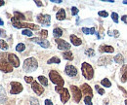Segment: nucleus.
I'll return each mask as SVG.
<instances>
[{
	"label": "nucleus",
	"instance_id": "16",
	"mask_svg": "<svg viewBox=\"0 0 127 105\" xmlns=\"http://www.w3.org/2000/svg\"><path fill=\"white\" fill-rule=\"evenodd\" d=\"M100 53H113L114 52V48L109 45H101L99 48Z\"/></svg>",
	"mask_w": 127,
	"mask_h": 105
},
{
	"label": "nucleus",
	"instance_id": "36",
	"mask_svg": "<svg viewBox=\"0 0 127 105\" xmlns=\"http://www.w3.org/2000/svg\"><path fill=\"white\" fill-rule=\"evenodd\" d=\"M91 98H92V97H90V96H85V97H84V102H85V104L86 105H93Z\"/></svg>",
	"mask_w": 127,
	"mask_h": 105
},
{
	"label": "nucleus",
	"instance_id": "42",
	"mask_svg": "<svg viewBox=\"0 0 127 105\" xmlns=\"http://www.w3.org/2000/svg\"><path fill=\"white\" fill-rule=\"evenodd\" d=\"M118 88H119V90H121L122 91H123V93H124V96H125V97H127V91H126V90H124L122 87H120V86H118Z\"/></svg>",
	"mask_w": 127,
	"mask_h": 105
},
{
	"label": "nucleus",
	"instance_id": "48",
	"mask_svg": "<svg viewBox=\"0 0 127 105\" xmlns=\"http://www.w3.org/2000/svg\"><path fill=\"white\" fill-rule=\"evenodd\" d=\"M52 2H54V3H62L63 1L62 0H51Z\"/></svg>",
	"mask_w": 127,
	"mask_h": 105
},
{
	"label": "nucleus",
	"instance_id": "13",
	"mask_svg": "<svg viewBox=\"0 0 127 105\" xmlns=\"http://www.w3.org/2000/svg\"><path fill=\"white\" fill-rule=\"evenodd\" d=\"M32 90H33L37 95H41V94L44 92V88H43V86L40 85V84H39L38 82H36V81H34L32 84Z\"/></svg>",
	"mask_w": 127,
	"mask_h": 105
},
{
	"label": "nucleus",
	"instance_id": "25",
	"mask_svg": "<svg viewBox=\"0 0 127 105\" xmlns=\"http://www.w3.org/2000/svg\"><path fill=\"white\" fill-rule=\"evenodd\" d=\"M114 61L118 64H122V63H124V58L121 54H118L117 56L114 57Z\"/></svg>",
	"mask_w": 127,
	"mask_h": 105
},
{
	"label": "nucleus",
	"instance_id": "28",
	"mask_svg": "<svg viewBox=\"0 0 127 105\" xmlns=\"http://www.w3.org/2000/svg\"><path fill=\"white\" fill-rule=\"evenodd\" d=\"M0 49H1V50H4V51H6V50L9 49L8 44H7V43L5 42V40H3V39L0 40Z\"/></svg>",
	"mask_w": 127,
	"mask_h": 105
},
{
	"label": "nucleus",
	"instance_id": "19",
	"mask_svg": "<svg viewBox=\"0 0 127 105\" xmlns=\"http://www.w3.org/2000/svg\"><path fill=\"white\" fill-rule=\"evenodd\" d=\"M121 82L125 83L127 81V65H123L121 68Z\"/></svg>",
	"mask_w": 127,
	"mask_h": 105
},
{
	"label": "nucleus",
	"instance_id": "27",
	"mask_svg": "<svg viewBox=\"0 0 127 105\" xmlns=\"http://www.w3.org/2000/svg\"><path fill=\"white\" fill-rule=\"evenodd\" d=\"M101 85L104 86V87H107V88H111V81H110L109 79H107V78H105V79H103V80L101 81Z\"/></svg>",
	"mask_w": 127,
	"mask_h": 105
},
{
	"label": "nucleus",
	"instance_id": "41",
	"mask_svg": "<svg viewBox=\"0 0 127 105\" xmlns=\"http://www.w3.org/2000/svg\"><path fill=\"white\" fill-rule=\"evenodd\" d=\"M121 21L124 22V23H126L127 24V15H123L121 17Z\"/></svg>",
	"mask_w": 127,
	"mask_h": 105
},
{
	"label": "nucleus",
	"instance_id": "24",
	"mask_svg": "<svg viewBox=\"0 0 127 105\" xmlns=\"http://www.w3.org/2000/svg\"><path fill=\"white\" fill-rule=\"evenodd\" d=\"M38 81L40 82V84L43 87H47L48 86V79L45 76H38Z\"/></svg>",
	"mask_w": 127,
	"mask_h": 105
},
{
	"label": "nucleus",
	"instance_id": "43",
	"mask_svg": "<svg viewBox=\"0 0 127 105\" xmlns=\"http://www.w3.org/2000/svg\"><path fill=\"white\" fill-rule=\"evenodd\" d=\"M45 105H53L52 100H50V99H46V100H45Z\"/></svg>",
	"mask_w": 127,
	"mask_h": 105
},
{
	"label": "nucleus",
	"instance_id": "34",
	"mask_svg": "<svg viewBox=\"0 0 127 105\" xmlns=\"http://www.w3.org/2000/svg\"><path fill=\"white\" fill-rule=\"evenodd\" d=\"M111 19H112V21H113L115 23H117V22H118V15H117V13L112 12V13H111Z\"/></svg>",
	"mask_w": 127,
	"mask_h": 105
},
{
	"label": "nucleus",
	"instance_id": "1",
	"mask_svg": "<svg viewBox=\"0 0 127 105\" xmlns=\"http://www.w3.org/2000/svg\"><path fill=\"white\" fill-rule=\"evenodd\" d=\"M38 67V62L34 58H29L24 62V71L26 72H34Z\"/></svg>",
	"mask_w": 127,
	"mask_h": 105
},
{
	"label": "nucleus",
	"instance_id": "50",
	"mask_svg": "<svg viewBox=\"0 0 127 105\" xmlns=\"http://www.w3.org/2000/svg\"><path fill=\"white\" fill-rule=\"evenodd\" d=\"M3 24H4V21H3L0 19V25H3Z\"/></svg>",
	"mask_w": 127,
	"mask_h": 105
},
{
	"label": "nucleus",
	"instance_id": "17",
	"mask_svg": "<svg viewBox=\"0 0 127 105\" xmlns=\"http://www.w3.org/2000/svg\"><path fill=\"white\" fill-rule=\"evenodd\" d=\"M69 38H70L71 43L74 46H80L82 44V40H81L80 38H78L76 35H74V34H71V35L69 36Z\"/></svg>",
	"mask_w": 127,
	"mask_h": 105
},
{
	"label": "nucleus",
	"instance_id": "33",
	"mask_svg": "<svg viewBox=\"0 0 127 105\" xmlns=\"http://www.w3.org/2000/svg\"><path fill=\"white\" fill-rule=\"evenodd\" d=\"M22 34H23V35H27V36H29V37H32V35H33L32 30H30V29H24L23 32H22Z\"/></svg>",
	"mask_w": 127,
	"mask_h": 105
},
{
	"label": "nucleus",
	"instance_id": "2",
	"mask_svg": "<svg viewBox=\"0 0 127 105\" xmlns=\"http://www.w3.org/2000/svg\"><path fill=\"white\" fill-rule=\"evenodd\" d=\"M11 21H12V24L14 27L16 28H27V29H32V30H38L39 29V26L36 25V24H33V23H28V22H21V21H16L14 18H11Z\"/></svg>",
	"mask_w": 127,
	"mask_h": 105
},
{
	"label": "nucleus",
	"instance_id": "31",
	"mask_svg": "<svg viewBox=\"0 0 127 105\" xmlns=\"http://www.w3.org/2000/svg\"><path fill=\"white\" fill-rule=\"evenodd\" d=\"M85 55L88 57H93V56H95V51L93 49H87L85 51Z\"/></svg>",
	"mask_w": 127,
	"mask_h": 105
},
{
	"label": "nucleus",
	"instance_id": "11",
	"mask_svg": "<svg viewBox=\"0 0 127 105\" xmlns=\"http://www.w3.org/2000/svg\"><path fill=\"white\" fill-rule=\"evenodd\" d=\"M0 71H3L5 73H10L13 71V66L10 63L6 62L5 60H1L0 61Z\"/></svg>",
	"mask_w": 127,
	"mask_h": 105
},
{
	"label": "nucleus",
	"instance_id": "22",
	"mask_svg": "<svg viewBox=\"0 0 127 105\" xmlns=\"http://www.w3.org/2000/svg\"><path fill=\"white\" fill-rule=\"evenodd\" d=\"M53 35H54V37L56 39L57 38H60L63 35V30L61 29V28H59V27H56V28H54V30H53Z\"/></svg>",
	"mask_w": 127,
	"mask_h": 105
},
{
	"label": "nucleus",
	"instance_id": "20",
	"mask_svg": "<svg viewBox=\"0 0 127 105\" xmlns=\"http://www.w3.org/2000/svg\"><path fill=\"white\" fill-rule=\"evenodd\" d=\"M16 21H25L26 20V17H25V15L24 14H22V13H20V12H17V11H15L14 12V17H13Z\"/></svg>",
	"mask_w": 127,
	"mask_h": 105
},
{
	"label": "nucleus",
	"instance_id": "49",
	"mask_svg": "<svg viewBox=\"0 0 127 105\" xmlns=\"http://www.w3.org/2000/svg\"><path fill=\"white\" fill-rule=\"evenodd\" d=\"M4 4H5V2H4L3 0H0V7H1V6H3Z\"/></svg>",
	"mask_w": 127,
	"mask_h": 105
},
{
	"label": "nucleus",
	"instance_id": "35",
	"mask_svg": "<svg viewBox=\"0 0 127 105\" xmlns=\"http://www.w3.org/2000/svg\"><path fill=\"white\" fill-rule=\"evenodd\" d=\"M95 89L97 90L98 93H99L100 95H103V94H105V90H104V89H102V88H100V87H99V85H96Z\"/></svg>",
	"mask_w": 127,
	"mask_h": 105
},
{
	"label": "nucleus",
	"instance_id": "14",
	"mask_svg": "<svg viewBox=\"0 0 127 105\" xmlns=\"http://www.w3.org/2000/svg\"><path fill=\"white\" fill-rule=\"evenodd\" d=\"M64 72H65L66 75L69 76V77H75V76L77 75V69L73 65H70V64L65 66Z\"/></svg>",
	"mask_w": 127,
	"mask_h": 105
},
{
	"label": "nucleus",
	"instance_id": "8",
	"mask_svg": "<svg viewBox=\"0 0 127 105\" xmlns=\"http://www.w3.org/2000/svg\"><path fill=\"white\" fill-rule=\"evenodd\" d=\"M24 90V87L21 83L19 82H11V90L10 93L11 94H19L20 92H22Z\"/></svg>",
	"mask_w": 127,
	"mask_h": 105
},
{
	"label": "nucleus",
	"instance_id": "45",
	"mask_svg": "<svg viewBox=\"0 0 127 105\" xmlns=\"http://www.w3.org/2000/svg\"><path fill=\"white\" fill-rule=\"evenodd\" d=\"M34 2H35V4H36L38 7H42V6H43V3L40 2V1H34Z\"/></svg>",
	"mask_w": 127,
	"mask_h": 105
},
{
	"label": "nucleus",
	"instance_id": "21",
	"mask_svg": "<svg viewBox=\"0 0 127 105\" xmlns=\"http://www.w3.org/2000/svg\"><path fill=\"white\" fill-rule=\"evenodd\" d=\"M7 99V96H6V92L5 90L3 89L2 86H0V103H3L5 102V100Z\"/></svg>",
	"mask_w": 127,
	"mask_h": 105
},
{
	"label": "nucleus",
	"instance_id": "32",
	"mask_svg": "<svg viewBox=\"0 0 127 105\" xmlns=\"http://www.w3.org/2000/svg\"><path fill=\"white\" fill-rule=\"evenodd\" d=\"M39 35H40V37H41L42 39H46L48 36V31L45 29L41 30V31L39 32Z\"/></svg>",
	"mask_w": 127,
	"mask_h": 105
},
{
	"label": "nucleus",
	"instance_id": "26",
	"mask_svg": "<svg viewBox=\"0 0 127 105\" xmlns=\"http://www.w3.org/2000/svg\"><path fill=\"white\" fill-rule=\"evenodd\" d=\"M61 62V60L58 58V57H53L51 58L50 60H48L47 63L48 64H52V63H56V64H59Z\"/></svg>",
	"mask_w": 127,
	"mask_h": 105
},
{
	"label": "nucleus",
	"instance_id": "52",
	"mask_svg": "<svg viewBox=\"0 0 127 105\" xmlns=\"http://www.w3.org/2000/svg\"><path fill=\"white\" fill-rule=\"evenodd\" d=\"M125 105H127V99L125 100Z\"/></svg>",
	"mask_w": 127,
	"mask_h": 105
},
{
	"label": "nucleus",
	"instance_id": "23",
	"mask_svg": "<svg viewBox=\"0 0 127 105\" xmlns=\"http://www.w3.org/2000/svg\"><path fill=\"white\" fill-rule=\"evenodd\" d=\"M63 57H64V60H73V55H72V53H71V52H69V51H67V52H64Z\"/></svg>",
	"mask_w": 127,
	"mask_h": 105
},
{
	"label": "nucleus",
	"instance_id": "7",
	"mask_svg": "<svg viewBox=\"0 0 127 105\" xmlns=\"http://www.w3.org/2000/svg\"><path fill=\"white\" fill-rule=\"evenodd\" d=\"M36 20H37V21L39 23H41L44 26H49L50 22H51V17H50V15H47V14H45V15L39 14V15L37 16Z\"/></svg>",
	"mask_w": 127,
	"mask_h": 105
},
{
	"label": "nucleus",
	"instance_id": "40",
	"mask_svg": "<svg viewBox=\"0 0 127 105\" xmlns=\"http://www.w3.org/2000/svg\"><path fill=\"white\" fill-rule=\"evenodd\" d=\"M31 104L32 105H39V102H38V100H37L36 98L32 97V98H31Z\"/></svg>",
	"mask_w": 127,
	"mask_h": 105
},
{
	"label": "nucleus",
	"instance_id": "37",
	"mask_svg": "<svg viewBox=\"0 0 127 105\" xmlns=\"http://www.w3.org/2000/svg\"><path fill=\"white\" fill-rule=\"evenodd\" d=\"M25 81H26L28 84H32V83L34 82V80H33V78H32V76H26V77H25Z\"/></svg>",
	"mask_w": 127,
	"mask_h": 105
},
{
	"label": "nucleus",
	"instance_id": "3",
	"mask_svg": "<svg viewBox=\"0 0 127 105\" xmlns=\"http://www.w3.org/2000/svg\"><path fill=\"white\" fill-rule=\"evenodd\" d=\"M81 71H82V75L84 76L85 79H87V80L93 79V77H94V69L89 63L83 62L82 65H81Z\"/></svg>",
	"mask_w": 127,
	"mask_h": 105
},
{
	"label": "nucleus",
	"instance_id": "38",
	"mask_svg": "<svg viewBox=\"0 0 127 105\" xmlns=\"http://www.w3.org/2000/svg\"><path fill=\"white\" fill-rule=\"evenodd\" d=\"M98 15H99V17H102V18H107L109 16V14H108L107 11H100L98 13Z\"/></svg>",
	"mask_w": 127,
	"mask_h": 105
},
{
	"label": "nucleus",
	"instance_id": "51",
	"mask_svg": "<svg viewBox=\"0 0 127 105\" xmlns=\"http://www.w3.org/2000/svg\"><path fill=\"white\" fill-rule=\"evenodd\" d=\"M123 4H125V5H127V0H125V1H123Z\"/></svg>",
	"mask_w": 127,
	"mask_h": 105
},
{
	"label": "nucleus",
	"instance_id": "30",
	"mask_svg": "<svg viewBox=\"0 0 127 105\" xmlns=\"http://www.w3.org/2000/svg\"><path fill=\"white\" fill-rule=\"evenodd\" d=\"M26 50V45L24 43H19L16 47V51L17 52H24Z\"/></svg>",
	"mask_w": 127,
	"mask_h": 105
},
{
	"label": "nucleus",
	"instance_id": "29",
	"mask_svg": "<svg viewBox=\"0 0 127 105\" xmlns=\"http://www.w3.org/2000/svg\"><path fill=\"white\" fill-rule=\"evenodd\" d=\"M82 32H84L85 34H94V33H95V28H94V27H92V28L83 27V28H82Z\"/></svg>",
	"mask_w": 127,
	"mask_h": 105
},
{
	"label": "nucleus",
	"instance_id": "44",
	"mask_svg": "<svg viewBox=\"0 0 127 105\" xmlns=\"http://www.w3.org/2000/svg\"><path fill=\"white\" fill-rule=\"evenodd\" d=\"M6 56H8V55H6V54H0V61L2 60H4V59L6 58Z\"/></svg>",
	"mask_w": 127,
	"mask_h": 105
},
{
	"label": "nucleus",
	"instance_id": "10",
	"mask_svg": "<svg viewBox=\"0 0 127 105\" xmlns=\"http://www.w3.org/2000/svg\"><path fill=\"white\" fill-rule=\"evenodd\" d=\"M7 59H8L9 63H10L13 67H16L17 68V67L20 66V60H19V58L17 57L15 54H8Z\"/></svg>",
	"mask_w": 127,
	"mask_h": 105
},
{
	"label": "nucleus",
	"instance_id": "46",
	"mask_svg": "<svg viewBox=\"0 0 127 105\" xmlns=\"http://www.w3.org/2000/svg\"><path fill=\"white\" fill-rule=\"evenodd\" d=\"M0 32H1V38H3V37H6V33H5V30L0 29Z\"/></svg>",
	"mask_w": 127,
	"mask_h": 105
},
{
	"label": "nucleus",
	"instance_id": "6",
	"mask_svg": "<svg viewBox=\"0 0 127 105\" xmlns=\"http://www.w3.org/2000/svg\"><path fill=\"white\" fill-rule=\"evenodd\" d=\"M70 90H71L72 95H73V100L76 103H78L81 100V98H82V91H81V90L76 86H70Z\"/></svg>",
	"mask_w": 127,
	"mask_h": 105
},
{
	"label": "nucleus",
	"instance_id": "47",
	"mask_svg": "<svg viewBox=\"0 0 127 105\" xmlns=\"http://www.w3.org/2000/svg\"><path fill=\"white\" fill-rule=\"evenodd\" d=\"M113 32H114V33H113V36H114V37H118V36H119V33H118V30H114Z\"/></svg>",
	"mask_w": 127,
	"mask_h": 105
},
{
	"label": "nucleus",
	"instance_id": "5",
	"mask_svg": "<svg viewBox=\"0 0 127 105\" xmlns=\"http://www.w3.org/2000/svg\"><path fill=\"white\" fill-rule=\"evenodd\" d=\"M55 90L60 94L61 101H62L63 103H66V102L69 100L70 94H69L67 89H65V88H64V87H59V86H57V87H55Z\"/></svg>",
	"mask_w": 127,
	"mask_h": 105
},
{
	"label": "nucleus",
	"instance_id": "4",
	"mask_svg": "<svg viewBox=\"0 0 127 105\" xmlns=\"http://www.w3.org/2000/svg\"><path fill=\"white\" fill-rule=\"evenodd\" d=\"M49 78H50V80L53 84H55L59 87H63L64 85V81L62 78V76L60 75L58 73V71H56V70H51L49 72Z\"/></svg>",
	"mask_w": 127,
	"mask_h": 105
},
{
	"label": "nucleus",
	"instance_id": "9",
	"mask_svg": "<svg viewBox=\"0 0 127 105\" xmlns=\"http://www.w3.org/2000/svg\"><path fill=\"white\" fill-rule=\"evenodd\" d=\"M56 44L58 45V49L59 50H62V51H65L67 52L69 49H70V44L67 43L66 41H64V39H61V38H57L55 40Z\"/></svg>",
	"mask_w": 127,
	"mask_h": 105
},
{
	"label": "nucleus",
	"instance_id": "12",
	"mask_svg": "<svg viewBox=\"0 0 127 105\" xmlns=\"http://www.w3.org/2000/svg\"><path fill=\"white\" fill-rule=\"evenodd\" d=\"M32 42H34V43H36V44H38L39 46H41L42 48H44V49H47L50 47V42L46 40V39H42V38H37V37H34V38H32L31 39Z\"/></svg>",
	"mask_w": 127,
	"mask_h": 105
},
{
	"label": "nucleus",
	"instance_id": "39",
	"mask_svg": "<svg viewBox=\"0 0 127 105\" xmlns=\"http://www.w3.org/2000/svg\"><path fill=\"white\" fill-rule=\"evenodd\" d=\"M78 12H79V10L76 8V7H71V15L72 16H76L78 14Z\"/></svg>",
	"mask_w": 127,
	"mask_h": 105
},
{
	"label": "nucleus",
	"instance_id": "18",
	"mask_svg": "<svg viewBox=\"0 0 127 105\" xmlns=\"http://www.w3.org/2000/svg\"><path fill=\"white\" fill-rule=\"evenodd\" d=\"M65 11H64V9H60L59 11H58V13H57V15H56V19L58 20V21H64V20H65Z\"/></svg>",
	"mask_w": 127,
	"mask_h": 105
},
{
	"label": "nucleus",
	"instance_id": "15",
	"mask_svg": "<svg viewBox=\"0 0 127 105\" xmlns=\"http://www.w3.org/2000/svg\"><path fill=\"white\" fill-rule=\"evenodd\" d=\"M80 90L82 91V93L85 94L86 96H90V97L93 96V90H92L91 87H90L88 84H83V85H81Z\"/></svg>",
	"mask_w": 127,
	"mask_h": 105
}]
</instances>
